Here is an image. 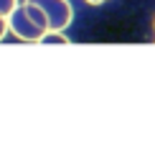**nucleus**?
<instances>
[{"mask_svg":"<svg viewBox=\"0 0 155 148\" xmlns=\"http://www.w3.org/2000/svg\"><path fill=\"white\" fill-rule=\"evenodd\" d=\"M5 21H8V31L13 36H18L21 41H38L48 31V21L43 15V10L33 3L15 5Z\"/></svg>","mask_w":155,"mask_h":148,"instance_id":"obj_1","label":"nucleus"},{"mask_svg":"<svg viewBox=\"0 0 155 148\" xmlns=\"http://www.w3.org/2000/svg\"><path fill=\"white\" fill-rule=\"evenodd\" d=\"M38 5L48 21V31H66L74 21V8L69 0H28Z\"/></svg>","mask_w":155,"mask_h":148,"instance_id":"obj_2","label":"nucleus"},{"mask_svg":"<svg viewBox=\"0 0 155 148\" xmlns=\"http://www.w3.org/2000/svg\"><path fill=\"white\" fill-rule=\"evenodd\" d=\"M36 43H69V36H64L61 31H46Z\"/></svg>","mask_w":155,"mask_h":148,"instance_id":"obj_3","label":"nucleus"},{"mask_svg":"<svg viewBox=\"0 0 155 148\" xmlns=\"http://www.w3.org/2000/svg\"><path fill=\"white\" fill-rule=\"evenodd\" d=\"M15 5H18V0H0V15L8 18V13L15 8Z\"/></svg>","mask_w":155,"mask_h":148,"instance_id":"obj_4","label":"nucleus"},{"mask_svg":"<svg viewBox=\"0 0 155 148\" xmlns=\"http://www.w3.org/2000/svg\"><path fill=\"white\" fill-rule=\"evenodd\" d=\"M5 33H8V21L0 15V41H3V36H5Z\"/></svg>","mask_w":155,"mask_h":148,"instance_id":"obj_5","label":"nucleus"},{"mask_svg":"<svg viewBox=\"0 0 155 148\" xmlns=\"http://www.w3.org/2000/svg\"><path fill=\"white\" fill-rule=\"evenodd\" d=\"M89 5H102V3H107V0H87Z\"/></svg>","mask_w":155,"mask_h":148,"instance_id":"obj_6","label":"nucleus"}]
</instances>
